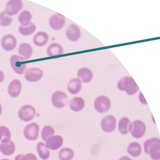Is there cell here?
<instances>
[{
	"mask_svg": "<svg viewBox=\"0 0 160 160\" xmlns=\"http://www.w3.org/2000/svg\"><path fill=\"white\" fill-rule=\"evenodd\" d=\"M18 53L26 60L30 59L33 54V48L28 43H21L19 45Z\"/></svg>",
	"mask_w": 160,
	"mask_h": 160,
	"instance_id": "obj_23",
	"label": "cell"
},
{
	"mask_svg": "<svg viewBox=\"0 0 160 160\" xmlns=\"http://www.w3.org/2000/svg\"><path fill=\"white\" fill-rule=\"evenodd\" d=\"M4 79V74L2 71L0 70V83L2 82Z\"/></svg>",
	"mask_w": 160,
	"mask_h": 160,
	"instance_id": "obj_36",
	"label": "cell"
},
{
	"mask_svg": "<svg viewBox=\"0 0 160 160\" xmlns=\"http://www.w3.org/2000/svg\"><path fill=\"white\" fill-rule=\"evenodd\" d=\"M12 17L7 14L5 10L0 12V26L2 27H8L12 23Z\"/></svg>",
	"mask_w": 160,
	"mask_h": 160,
	"instance_id": "obj_29",
	"label": "cell"
},
{
	"mask_svg": "<svg viewBox=\"0 0 160 160\" xmlns=\"http://www.w3.org/2000/svg\"><path fill=\"white\" fill-rule=\"evenodd\" d=\"M55 134V130L50 126H46L42 128L41 132V137L43 141H46L49 137L53 136Z\"/></svg>",
	"mask_w": 160,
	"mask_h": 160,
	"instance_id": "obj_32",
	"label": "cell"
},
{
	"mask_svg": "<svg viewBox=\"0 0 160 160\" xmlns=\"http://www.w3.org/2000/svg\"><path fill=\"white\" fill-rule=\"evenodd\" d=\"M32 19V13L26 10L21 12L18 17L19 22L22 26H27L30 24Z\"/></svg>",
	"mask_w": 160,
	"mask_h": 160,
	"instance_id": "obj_25",
	"label": "cell"
},
{
	"mask_svg": "<svg viewBox=\"0 0 160 160\" xmlns=\"http://www.w3.org/2000/svg\"><path fill=\"white\" fill-rule=\"evenodd\" d=\"M66 35L68 40L72 42H76L81 37V31L77 25L71 24L66 29Z\"/></svg>",
	"mask_w": 160,
	"mask_h": 160,
	"instance_id": "obj_13",
	"label": "cell"
},
{
	"mask_svg": "<svg viewBox=\"0 0 160 160\" xmlns=\"http://www.w3.org/2000/svg\"><path fill=\"white\" fill-rule=\"evenodd\" d=\"M111 102L109 98L104 95L98 96L94 101V108L97 112L105 113L110 110Z\"/></svg>",
	"mask_w": 160,
	"mask_h": 160,
	"instance_id": "obj_3",
	"label": "cell"
},
{
	"mask_svg": "<svg viewBox=\"0 0 160 160\" xmlns=\"http://www.w3.org/2000/svg\"><path fill=\"white\" fill-rule=\"evenodd\" d=\"M8 160V159H2V160Z\"/></svg>",
	"mask_w": 160,
	"mask_h": 160,
	"instance_id": "obj_39",
	"label": "cell"
},
{
	"mask_svg": "<svg viewBox=\"0 0 160 160\" xmlns=\"http://www.w3.org/2000/svg\"><path fill=\"white\" fill-rule=\"evenodd\" d=\"M77 78H79L82 83H87L91 82L93 79L92 71L87 67L80 68L77 72Z\"/></svg>",
	"mask_w": 160,
	"mask_h": 160,
	"instance_id": "obj_16",
	"label": "cell"
},
{
	"mask_svg": "<svg viewBox=\"0 0 160 160\" xmlns=\"http://www.w3.org/2000/svg\"><path fill=\"white\" fill-rule=\"evenodd\" d=\"M85 100L82 97H74L69 102V107L72 111L75 112L82 111L85 108Z\"/></svg>",
	"mask_w": 160,
	"mask_h": 160,
	"instance_id": "obj_18",
	"label": "cell"
},
{
	"mask_svg": "<svg viewBox=\"0 0 160 160\" xmlns=\"http://www.w3.org/2000/svg\"><path fill=\"white\" fill-rule=\"evenodd\" d=\"M52 103L57 108H64L69 103V98L66 93L61 91H56L52 94Z\"/></svg>",
	"mask_w": 160,
	"mask_h": 160,
	"instance_id": "obj_4",
	"label": "cell"
},
{
	"mask_svg": "<svg viewBox=\"0 0 160 160\" xmlns=\"http://www.w3.org/2000/svg\"><path fill=\"white\" fill-rule=\"evenodd\" d=\"M139 100H140V101L141 102V103H142V104H144V105H147V104H148L146 99L145 98L142 92H140V94H139Z\"/></svg>",
	"mask_w": 160,
	"mask_h": 160,
	"instance_id": "obj_35",
	"label": "cell"
},
{
	"mask_svg": "<svg viewBox=\"0 0 160 160\" xmlns=\"http://www.w3.org/2000/svg\"><path fill=\"white\" fill-rule=\"evenodd\" d=\"M23 2L22 0H9L5 5L4 10L11 17L17 15L22 9Z\"/></svg>",
	"mask_w": 160,
	"mask_h": 160,
	"instance_id": "obj_7",
	"label": "cell"
},
{
	"mask_svg": "<svg viewBox=\"0 0 160 160\" xmlns=\"http://www.w3.org/2000/svg\"><path fill=\"white\" fill-rule=\"evenodd\" d=\"M16 150V146L10 139H6L1 142L0 144V151L5 155H12Z\"/></svg>",
	"mask_w": 160,
	"mask_h": 160,
	"instance_id": "obj_15",
	"label": "cell"
},
{
	"mask_svg": "<svg viewBox=\"0 0 160 160\" xmlns=\"http://www.w3.org/2000/svg\"><path fill=\"white\" fill-rule=\"evenodd\" d=\"M11 138L9 129L4 126H0V141L6 139H10Z\"/></svg>",
	"mask_w": 160,
	"mask_h": 160,
	"instance_id": "obj_33",
	"label": "cell"
},
{
	"mask_svg": "<svg viewBox=\"0 0 160 160\" xmlns=\"http://www.w3.org/2000/svg\"><path fill=\"white\" fill-rule=\"evenodd\" d=\"M45 142L46 145L48 149L55 151L62 147L63 139L61 136L53 135L49 137Z\"/></svg>",
	"mask_w": 160,
	"mask_h": 160,
	"instance_id": "obj_14",
	"label": "cell"
},
{
	"mask_svg": "<svg viewBox=\"0 0 160 160\" xmlns=\"http://www.w3.org/2000/svg\"><path fill=\"white\" fill-rule=\"evenodd\" d=\"M26 59L22 56L13 55L10 59L11 66L15 72L21 75L24 74L27 69Z\"/></svg>",
	"mask_w": 160,
	"mask_h": 160,
	"instance_id": "obj_2",
	"label": "cell"
},
{
	"mask_svg": "<svg viewBox=\"0 0 160 160\" xmlns=\"http://www.w3.org/2000/svg\"><path fill=\"white\" fill-rule=\"evenodd\" d=\"M118 160H133L131 158L128 157V156H124L121 157Z\"/></svg>",
	"mask_w": 160,
	"mask_h": 160,
	"instance_id": "obj_37",
	"label": "cell"
},
{
	"mask_svg": "<svg viewBox=\"0 0 160 160\" xmlns=\"http://www.w3.org/2000/svg\"><path fill=\"white\" fill-rule=\"evenodd\" d=\"M15 160H38L36 155L32 153H28L26 155L19 154L17 155Z\"/></svg>",
	"mask_w": 160,
	"mask_h": 160,
	"instance_id": "obj_34",
	"label": "cell"
},
{
	"mask_svg": "<svg viewBox=\"0 0 160 160\" xmlns=\"http://www.w3.org/2000/svg\"><path fill=\"white\" fill-rule=\"evenodd\" d=\"M37 152L40 158L46 160L49 158L50 152L46 145L42 142L38 143L37 144Z\"/></svg>",
	"mask_w": 160,
	"mask_h": 160,
	"instance_id": "obj_27",
	"label": "cell"
},
{
	"mask_svg": "<svg viewBox=\"0 0 160 160\" xmlns=\"http://www.w3.org/2000/svg\"><path fill=\"white\" fill-rule=\"evenodd\" d=\"M117 125V119L113 115H108L102 119L101 127L102 130L106 133L113 132Z\"/></svg>",
	"mask_w": 160,
	"mask_h": 160,
	"instance_id": "obj_10",
	"label": "cell"
},
{
	"mask_svg": "<svg viewBox=\"0 0 160 160\" xmlns=\"http://www.w3.org/2000/svg\"><path fill=\"white\" fill-rule=\"evenodd\" d=\"M74 154V152L71 148H63L59 152V157L60 160H72Z\"/></svg>",
	"mask_w": 160,
	"mask_h": 160,
	"instance_id": "obj_28",
	"label": "cell"
},
{
	"mask_svg": "<svg viewBox=\"0 0 160 160\" xmlns=\"http://www.w3.org/2000/svg\"><path fill=\"white\" fill-rule=\"evenodd\" d=\"M37 29V27L34 23H31L27 26L21 25L18 28V31L22 35L28 36L32 35Z\"/></svg>",
	"mask_w": 160,
	"mask_h": 160,
	"instance_id": "obj_26",
	"label": "cell"
},
{
	"mask_svg": "<svg viewBox=\"0 0 160 160\" xmlns=\"http://www.w3.org/2000/svg\"><path fill=\"white\" fill-rule=\"evenodd\" d=\"M149 155L153 160H160V144L153 145L150 148Z\"/></svg>",
	"mask_w": 160,
	"mask_h": 160,
	"instance_id": "obj_30",
	"label": "cell"
},
{
	"mask_svg": "<svg viewBox=\"0 0 160 160\" xmlns=\"http://www.w3.org/2000/svg\"><path fill=\"white\" fill-rule=\"evenodd\" d=\"M49 40V36L44 31H39L36 33L33 38V42L36 46L42 47L47 44Z\"/></svg>",
	"mask_w": 160,
	"mask_h": 160,
	"instance_id": "obj_19",
	"label": "cell"
},
{
	"mask_svg": "<svg viewBox=\"0 0 160 160\" xmlns=\"http://www.w3.org/2000/svg\"><path fill=\"white\" fill-rule=\"evenodd\" d=\"M81 81L78 78L71 79L67 85V90L71 94H76L79 93L82 88Z\"/></svg>",
	"mask_w": 160,
	"mask_h": 160,
	"instance_id": "obj_20",
	"label": "cell"
},
{
	"mask_svg": "<svg viewBox=\"0 0 160 160\" xmlns=\"http://www.w3.org/2000/svg\"><path fill=\"white\" fill-rule=\"evenodd\" d=\"M132 127V122L128 118L123 117L119 120L118 129L121 134L126 135L130 132Z\"/></svg>",
	"mask_w": 160,
	"mask_h": 160,
	"instance_id": "obj_21",
	"label": "cell"
},
{
	"mask_svg": "<svg viewBox=\"0 0 160 160\" xmlns=\"http://www.w3.org/2000/svg\"><path fill=\"white\" fill-rule=\"evenodd\" d=\"M118 88L121 91L125 92L129 96H132L139 90V86L131 76H124L118 82Z\"/></svg>",
	"mask_w": 160,
	"mask_h": 160,
	"instance_id": "obj_1",
	"label": "cell"
},
{
	"mask_svg": "<svg viewBox=\"0 0 160 160\" xmlns=\"http://www.w3.org/2000/svg\"><path fill=\"white\" fill-rule=\"evenodd\" d=\"M160 144V139L158 138H151L150 139L146 140L144 143V150L145 153L147 154H149V151L150 148L153 145L155 144Z\"/></svg>",
	"mask_w": 160,
	"mask_h": 160,
	"instance_id": "obj_31",
	"label": "cell"
},
{
	"mask_svg": "<svg viewBox=\"0 0 160 160\" xmlns=\"http://www.w3.org/2000/svg\"><path fill=\"white\" fill-rule=\"evenodd\" d=\"M36 115V108L31 105L22 106L18 111V117L24 122L33 120Z\"/></svg>",
	"mask_w": 160,
	"mask_h": 160,
	"instance_id": "obj_5",
	"label": "cell"
},
{
	"mask_svg": "<svg viewBox=\"0 0 160 160\" xmlns=\"http://www.w3.org/2000/svg\"><path fill=\"white\" fill-rule=\"evenodd\" d=\"M22 91V83L18 79L12 80L8 87V93L12 98L18 97Z\"/></svg>",
	"mask_w": 160,
	"mask_h": 160,
	"instance_id": "obj_17",
	"label": "cell"
},
{
	"mask_svg": "<svg viewBox=\"0 0 160 160\" xmlns=\"http://www.w3.org/2000/svg\"><path fill=\"white\" fill-rule=\"evenodd\" d=\"M65 25V18L61 13H55L49 18V26L53 30H61Z\"/></svg>",
	"mask_w": 160,
	"mask_h": 160,
	"instance_id": "obj_9",
	"label": "cell"
},
{
	"mask_svg": "<svg viewBox=\"0 0 160 160\" xmlns=\"http://www.w3.org/2000/svg\"><path fill=\"white\" fill-rule=\"evenodd\" d=\"M47 53L49 57L61 55L64 53L63 47L59 43H52L48 47Z\"/></svg>",
	"mask_w": 160,
	"mask_h": 160,
	"instance_id": "obj_22",
	"label": "cell"
},
{
	"mask_svg": "<svg viewBox=\"0 0 160 160\" xmlns=\"http://www.w3.org/2000/svg\"><path fill=\"white\" fill-rule=\"evenodd\" d=\"M2 113V107L1 104L0 103V116Z\"/></svg>",
	"mask_w": 160,
	"mask_h": 160,
	"instance_id": "obj_38",
	"label": "cell"
},
{
	"mask_svg": "<svg viewBox=\"0 0 160 160\" xmlns=\"http://www.w3.org/2000/svg\"><path fill=\"white\" fill-rule=\"evenodd\" d=\"M127 152L132 157H139L142 153L141 144L137 142L130 143L128 147Z\"/></svg>",
	"mask_w": 160,
	"mask_h": 160,
	"instance_id": "obj_24",
	"label": "cell"
},
{
	"mask_svg": "<svg viewBox=\"0 0 160 160\" xmlns=\"http://www.w3.org/2000/svg\"><path fill=\"white\" fill-rule=\"evenodd\" d=\"M39 126L33 122L27 125L24 129V136L29 141H36L39 136Z\"/></svg>",
	"mask_w": 160,
	"mask_h": 160,
	"instance_id": "obj_8",
	"label": "cell"
},
{
	"mask_svg": "<svg viewBox=\"0 0 160 160\" xmlns=\"http://www.w3.org/2000/svg\"><path fill=\"white\" fill-rule=\"evenodd\" d=\"M146 130V125L142 120H135L132 122L130 133L133 137L136 139H141L144 135Z\"/></svg>",
	"mask_w": 160,
	"mask_h": 160,
	"instance_id": "obj_6",
	"label": "cell"
},
{
	"mask_svg": "<svg viewBox=\"0 0 160 160\" xmlns=\"http://www.w3.org/2000/svg\"><path fill=\"white\" fill-rule=\"evenodd\" d=\"M43 72L39 68H31L27 69L25 72V79L30 82L39 81L43 77Z\"/></svg>",
	"mask_w": 160,
	"mask_h": 160,
	"instance_id": "obj_11",
	"label": "cell"
},
{
	"mask_svg": "<svg viewBox=\"0 0 160 160\" xmlns=\"http://www.w3.org/2000/svg\"><path fill=\"white\" fill-rule=\"evenodd\" d=\"M1 45L4 50L11 52L17 46V38L12 34H6L2 38Z\"/></svg>",
	"mask_w": 160,
	"mask_h": 160,
	"instance_id": "obj_12",
	"label": "cell"
}]
</instances>
